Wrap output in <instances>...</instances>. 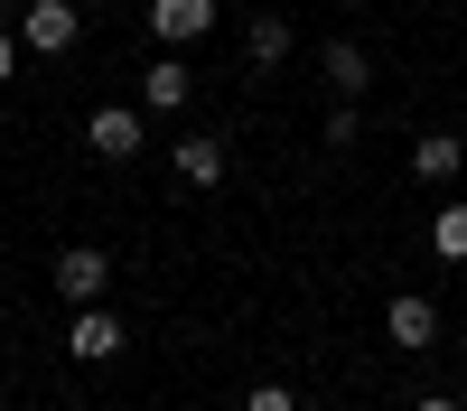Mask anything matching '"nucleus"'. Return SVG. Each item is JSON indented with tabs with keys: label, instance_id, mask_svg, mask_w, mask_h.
<instances>
[{
	"label": "nucleus",
	"instance_id": "nucleus-2",
	"mask_svg": "<svg viewBox=\"0 0 467 411\" xmlns=\"http://www.w3.org/2000/svg\"><path fill=\"white\" fill-rule=\"evenodd\" d=\"M103 290H112V252H103V243H66V252H57V299L94 309Z\"/></svg>",
	"mask_w": 467,
	"mask_h": 411
},
{
	"label": "nucleus",
	"instance_id": "nucleus-5",
	"mask_svg": "<svg viewBox=\"0 0 467 411\" xmlns=\"http://www.w3.org/2000/svg\"><path fill=\"white\" fill-rule=\"evenodd\" d=\"M66 346L85 355V365H112V355H122V318H112L103 299H94V309H75V327H66Z\"/></svg>",
	"mask_w": 467,
	"mask_h": 411
},
{
	"label": "nucleus",
	"instance_id": "nucleus-10",
	"mask_svg": "<svg viewBox=\"0 0 467 411\" xmlns=\"http://www.w3.org/2000/svg\"><path fill=\"white\" fill-rule=\"evenodd\" d=\"M140 103H150V112H178V103H187V66H178V57H160V66L140 75Z\"/></svg>",
	"mask_w": 467,
	"mask_h": 411
},
{
	"label": "nucleus",
	"instance_id": "nucleus-4",
	"mask_svg": "<svg viewBox=\"0 0 467 411\" xmlns=\"http://www.w3.org/2000/svg\"><path fill=\"white\" fill-rule=\"evenodd\" d=\"M383 336H393L402 355H420V346H431V336H440V309H431V299H420V290H402L393 309H383Z\"/></svg>",
	"mask_w": 467,
	"mask_h": 411
},
{
	"label": "nucleus",
	"instance_id": "nucleus-9",
	"mask_svg": "<svg viewBox=\"0 0 467 411\" xmlns=\"http://www.w3.org/2000/svg\"><path fill=\"white\" fill-rule=\"evenodd\" d=\"M365 85H374V57L356 37H327V94H365Z\"/></svg>",
	"mask_w": 467,
	"mask_h": 411
},
{
	"label": "nucleus",
	"instance_id": "nucleus-3",
	"mask_svg": "<svg viewBox=\"0 0 467 411\" xmlns=\"http://www.w3.org/2000/svg\"><path fill=\"white\" fill-rule=\"evenodd\" d=\"M206 28H215V0H150V37L160 47H197Z\"/></svg>",
	"mask_w": 467,
	"mask_h": 411
},
{
	"label": "nucleus",
	"instance_id": "nucleus-14",
	"mask_svg": "<svg viewBox=\"0 0 467 411\" xmlns=\"http://www.w3.org/2000/svg\"><path fill=\"white\" fill-rule=\"evenodd\" d=\"M244 411H308V402H299L290 384H253V393H244Z\"/></svg>",
	"mask_w": 467,
	"mask_h": 411
},
{
	"label": "nucleus",
	"instance_id": "nucleus-7",
	"mask_svg": "<svg viewBox=\"0 0 467 411\" xmlns=\"http://www.w3.org/2000/svg\"><path fill=\"white\" fill-rule=\"evenodd\" d=\"M169 169H178V187H224V140L215 131H187Z\"/></svg>",
	"mask_w": 467,
	"mask_h": 411
},
{
	"label": "nucleus",
	"instance_id": "nucleus-15",
	"mask_svg": "<svg viewBox=\"0 0 467 411\" xmlns=\"http://www.w3.org/2000/svg\"><path fill=\"white\" fill-rule=\"evenodd\" d=\"M19 75V28H0V85Z\"/></svg>",
	"mask_w": 467,
	"mask_h": 411
},
{
	"label": "nucleus",
	"instance_id": "nucleus-6",
	"mask_svg": "<svg viewBox=\"0 0 467 411\" xmlns=\"http://www.w3.org/2000/svg\"><path fill=\"white\" fill-rule=\"evenodd\" d=\"M85 140L103 149V159H131V149H140V112L131 103H94L85 112Z\"/></svg>",
	"mask_w": 467,
	"mask_h": 411
},
{
	"label": "nucleus",
	"instance_id": "nucleus-11",
	"mask_svg": "<svg viewBox=\"0 0 467 411\" xmlns=\"http://www.w3.org/2000/svg\"><path fill=\"white\" fill-rule=\"evenodd\" d=\"M290 47H299V37H290V19H253V28H244V57H253V66H281Z\"/></svg>",
	"mask_w": 467,
	"mask_h": 411
},
{
	"label": "nucleus",
	"instance_id": "nucleus-1",
	"mask_svg": "<svg viewBox=\"0 0 467 411\" xmlns=\"http://www.w3.org/2000/svg\"><path fill=\"white\" fill-rule=\"evenodd\" d=\"M10 28H19V47H37V57H66L75 37H85V10H75V0H28V10H19Z\"/></svg>",
	"mask_w": 467,
	"mask_h": 411
},
{
	"label": "nucleus",
	"instance_id": "nucleus-12",
	"mask_svg": "<svg viewBox=\"0 0 467 411\" xmlns=\"http://www.w3.org/2000/svg\"><path fill=\"white\" fill-rule=\"evenodd\" d=\"M431 252L440 262H467V206H440L431 215Z\"/></svg>",
	"mask_w": 467,
	"mask_h": 411
},
{
	"label": "nucleus",
	"instance_id": "nucleus-13",
	"mask_svg": "<svg viewBox=\"0 0 467 411\" xmlns=\"http://www.w3.org/2000/svg\"><path fill=\"white\" fill-rule=\"evenodd\" d=\"M356 131H365V112L337 94V112H327V149H356Z\"/></svg>",
	"mask_w": 467,
	"mask_h": 411
},
{
	"label": "nucleus",
	"instance_id": "nucleus-8",
	"mask_svg": "<svg viewBox=\"0 0 467 411\" xmlns=\"http://www.w3.org/2000/svg\"><path fill=\"white\" fill-rule=\"evenodd\" d=\"M458 159H467L458 131H420V140H411V178H420V187H449V178H458Z\"/></svg>",
	"mask_w": 467,
	"mask_h": 411
},
{
	"label": "nucleus",
	"instance_id": "nucleus-16",
	"mask_svg": "<svg viewBox=\"0 0 467 411\" xmlns=\"http://www.w3.org/2000/svg\"><path fill=\"white\" fill-rule=\"evenodd\" d=\"M411 411H467V402H449V393H431V402H411Z\"/></svg>",
	"mask_w": 467,
	"mask_h": 411
}]
</instances>
